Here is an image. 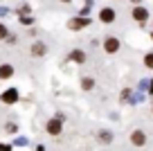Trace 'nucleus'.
Returning a JSON list of instances; mask_svg holds the SVG:
<instances>
[{"label": "nucleus", "mask_w": 153, "mask_h": 151, "mask_svg": "<svg viewBox=\"0 0 153 151\" xmlns=\"http://www.w3.org/2000/svg\"><path fill=\"white\" fill-rule=\"evenodd\" d=\"M99 18L104 20V23H110V20L115 18V11L113 9H108V7H106V9H101V14H99Z\"/></svg>", "instance_id": "0eeeda50"}, {"label": "nucleus", "mask_w": 153, "mask_h": 151, "mask_svg": "<svg viewBox=\"0 0 153 151\" xmlns=\"http://www.w3.org/2000/svg\"><path fill=\"white\" fill-rule=\"evenodd\" d=\"M146 9H144V7H135V9H133V18L135 20H140V23H144V20H146Z\"/></svg>", "instance_id": "20e7f679"}, {"label": "nucleus", "mask_w": 153, "mask_h": 151, "mask_svg": "<svg viewBox=\"0 0 153 151\" xmlns=\"http://www.w3.org/2000/svg\"><path fill=\"white\" fill-rule=\"evenodd\" d=\"M32 54H36V57L45 54V45H43V43H34V45H32Z\"/></svg>", "instance_id": "9d476101"}, {"label": "nucleus", "mask_w": 153, "mask_h": 151, "mask_svg": "<svg viewBox=\"0 0 153 151\" xmlns=\"http://www.w3.org/2000/svg\"><path fill=\"white\" fill-rule=\"evenodd\" d=\"M0 99H2L5 104H14L16 99H18V90H16V88H9V90H5Z\"/></svg>", "instance_id": "f257e3e1"}, {"label": "nucleus", "mask_w": 153, "mask_h": 151, "mask_svg": "<svg viewBox=\"0 0 153 151\" xmlns=\"http://www.w3.org/2000/svg\"><path fill=\"white\" fill-rule=\"evenodd\" d=\"M144 63H146L149 68H153V54H146V59H144Z\"/></svg>", "instance_id": "f8f14e48"}, {"label": "nucleus", "mask_w": 153, "mask_h": 151, "mask_svg": "<svg viewBox=\"0 0 153 151\" xmlns=\"http://www.w3.org/2000/svg\"><path fill=\"white\" fill-rule=\"evenodd\" d=\"M14 75V68L11 66H0V79H9Z\"/></svg>", "instance_id": "6e6552de"}, {"label": "nucleus", "mask_w": 153, "mask_h": 151, "mask_svg": "<svg viewBox=\"0 0 153 151\" xmlns=\"http://www.w3.org/2000/svg\"><path fill=\"white\" fill-rule=\"evenodd\" d=\"M151 93H153V84H151Z\"/></svg>", "instance_id": "dca6fc26"}, {"label": "nucleus", "mask_w": 153, "mask_h": 151, "mask_svg": "<svg viewBox=\"0 0 153 151\" xmlns=\"http://www.w3.org/2000/svg\"><path fill=\"white\" fill-rule=\"evenodd\" d=\"M131 2H140V0H131Z\"/></svg>", "instance_id": "2eb2a0df"}, {"label": "nucleus", "mask_w": 153, "mask_h": 151, "mask_svg": "<svg viewBox=\"0 0 153 151\" xmlns=\"http://www.w3.org/2000/svg\"><path fill=\"white\" fill-rule=\"evenodd\" d=\"M48 133H52V135H59L61 133V117H54L48 122Z\"/></svg>", "instance_id": "f03ea898"}, {"label": "nucleus", "mask_w": 153, "mask_h": 151, "mask_svg": "<svg viewBox=\"0 0 153 151\" xmlns=\"http://www.w3.org/2000/svg\"><path fill=\"white\" fill-rule=\"evenodd\" d=\"M0 151H11V149H9L7 144H0Z\"/></svg>", "instance_id": "4468645a"}, {"label": "nucleus", "mask_w": 153, "mask_h": 151, "mask_svg": "<svg viewBox=\"0 0 153 151\" xmlns=\"http://www.w3.org/2000/svg\"><path fill=\"white\" fill-rule=\"evenodd\" d=\"M7 36V27H5V25H0V38H5Z\"/></svg>", "instance_id": "ddd939ff"}, {"label": "nucleus", "mask_w": 153, "mask_h": 151, "mask_svg": "<svg viewBox=\"0 0 153 151\" xmlns=\"http://www.w3.org/2000/svg\"><path fill=\"white\" fill-rule=\"evenodd\" d=\"M70 59H72V61H76V63H83V61H86V54H83L81 50H74V52L70 54Z\"/></svg>", "instance_id": "1a4fd4ad"}, {"label": "nucleus", "mask_w": 153, "mask_h": 151, "mask_svg": "<svg viewBox=\"0 0 153 151\" xmlns=\"http://www.w3.org/2000/svg\"><path fill=\"white\" fill-rule=\"evenodd\" d=\"M131 142H133V144H137V147H142L144 142H146V135H144L142 131H135L133 135H131Z\"/></svg>", "instance_id": "39448f33"}, {"label": "nucleus", "mask_w": 153, "mask_h": 151, "mask_svg": "<svg viewBox=\"0 0 153 151\" xmlns=\"http://www.w3.org/2000/svg\"><path fill=\"white\" fill-rule=\"evenodd\" d=\"M104 47H106V52H117V47H120V41H117V38H106Z\"/></svg>", "instance_id": "7ed1b4c3"}, {"label": "nucleus", "mask_w": 153, "mask_h": 151, "mask_svg": "<svg viewBox=\"0 0 153 151\" xmlns=\"http://www.w3.org/2000/svg\"><path fill=\"white\" fill-rule=\"evenodd\" d=\"M63 2H70V0H63Z\"/></svg>", "instance_id": "f3484780"}, {"label": "nucleus", "mask_w": 153, "mask_h": 151, "mask_svg": "<svg viewBox=\"0 0 153 151\" xmlns=\"http://www.w3.org/2000/svg\"><path fill=\"white\" fill-rule=\"evenodd\" d=\"M81 86H83V88H86V90H88V88H92V86H95V81H92V79H90V77H86V79H83V81H81Z\"/></svg>", "instance_id": "9b49d317"}, {"label": "nucleus", "mask_w": 153, "mask_h": 151, "mask_svg": "<svg viewBox=\"0 0 153 151\" xmlns=\"http://www.w3.org/2000/svg\"><path fill=\"white\" fill-rule=\"evenodd\" d=\"M86 25H90V20H86V18H72L70 20L72 29H81V27H86Z\"/></svg>", "instance_id": "423d86ee"}]
</instances>
